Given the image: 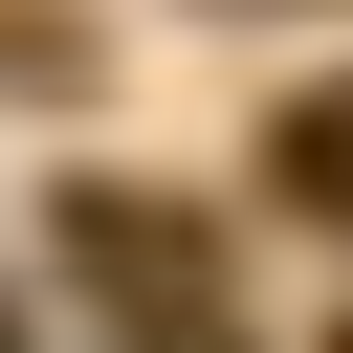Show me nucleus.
Returning <instances> with one entry per match:
<instances>
[{
    "mask_svg": "<svg viewBox=\"0 0 353 353\" xmlns=\"http://www.w3.org/2000/svg\"><path fill=\"white\" fill-rule=\"evenodd\" d=\"M66 243H88V287H132V309H199V287H221L199 221H154V199H66Z\"/></svg>",
    "mask_w": 353,
    "mask_h": 353,
    "instance_id": "nucleus-1",
    "label": "nucleus"
},
{
    "mask_svg": "<svg viewBox=\"0 0 353 353\" xmlns=\"http://www.w3.org/2000/svg\"><path fill=\"white\" fill-rule=\"evenodd\" d=\"M265 176H287V199H309V221H353V88H309V110H287V132H265Z\"/></svg>",
    "mask_w": 353,
    "mask_h": 353,
    "instance_id": "nucleus-2",
    "label": "nucleus"
},
{
    "mask_svg": "<svg viewBox=\"0 0 353 353\" xmlns=\"http://www.w3.org/2000/svg\"><path fill=\"white\" fill-rule=\"evenodd\" d=\"M154 353H199V309H176V331H154Z\"/></svg>",
    "mask_w": 353,
    "mask_h": 353,
    "instance_id": "nucleus-3",
    "label": "nucleus"
},
{
    "mask_svg": "<svg viewBox=\"0 0 353 353\" xmlns=\"http://www.w3.org/2000/svg\"><path fill=\"white\" fill-rule=\"evenodd\" d=\"M331 353H353V331H331Z\"/></svg>",
    "mask_w": 353,
    "mask_h": 353,
    "instance_id": "nucleus-4",
    "label": "nucleus"
}]
</instances>
